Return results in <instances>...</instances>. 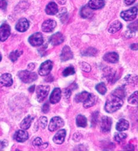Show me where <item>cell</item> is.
Returning a JSON list of instances; mask_svg holds the SVG:
<instances>
[{
    "instance_id": "e0dca14e",
    "label": "cell",
    "mask_w": 138,
    "mask_h": 151,
    "mask_svg": "<svg viewBox=\"0 0 138 151\" xmlns=\"http://www.w3.org/2000/svg\"><path fill=\"white\" fill-rule=\"evenodd\" d=\"M66 135V130L65 129H61L55 134V135L53 138V141L56 144L61 145L64 142Z\"/></svg>"
},
{
    "instance_id": "277c9868",
    "label": "cell",
    "mask_w": 138,
    "mask_h": 151,
    "mask_svg": "<svg viewBox=\"0 0 138 151\" xmlns=\"http://www.w3.org/2000/svg\"><path fill=\"white\" fill-rule=\"evenodd\" d=\"M53 63L52 61H51L50 60H47L45 62H43L39 69V75L43 77L47 76V75H48L51 72L53 68Z\"/></svg>"
},
{
    "instance_id": "f5cc1de1",
    "label": "cell",
    "mask_w": 138,
    "mask_h": 151,
    "mask_svg": "<svg viewBox=\"0 0 138 151\" xmlns=\"http://www.w3.org/2000/svg\"><path fill=\"white\" fill-rule=\"evenodd\" d=\"M58 1L60 4H64L66 3V0H58Z\"/></svg>"
},
{
    "instance_id": "ab89813d",
    "label": "cell",
    "mask_w": 138,
    "mask_h": 151,
    "mask_svg": "<svg viewBox=\"0 0 138 151\" xmlns=\"http://www.w3.org/2000/svg\"><path fill=\"white\" fill-rule=\"evenodd\" d=\"M129 30H130L133 32H136L137 30V20H136L135 22H133L131 24H130L128 27Z\"/></svg>"
},
{
    "instance_id": "b9f144b4",
    "label": "cell",
    "mask_w": 138,
    "mask_h": 151,
    "mask_svg": "<svg viewBox=\"0 0 138 151\" xmlns=\"http://www.w3.org/2000/svg\"><path fill=\"white\" fill-rule=\"evenodd\" d=\"M135 35V32H133L130 30H128L127 31H126L125 33H124V36L127 39H129V38H131L132 37H133Z\"/></svg>"
},
{
    "instance_id": "4fadbf2b",
    "label": "cell",
    "mask_w": 138,
    "mask_h": 151,
    "mask_svg": "<svg viewBox=\"0 0 138 151\" xmlns=\"http://www.w3.org/2000/svg\"><path fill=\"white\" fill-rule=\"evenodd\" d=\"M56 26V22L52 19H49L43 22L42 25V29L44 32H51Z\"/></svg>"
},
{
    "instance_id": "4dcf8cb0",
    "label": "cell",
    "mask_w": 138,
    "mask_h": 151,
    "mask_svg": "<svg viewBox=\"0 0 138 151\" xmlns=\"http://www.w3.org/2000/svg\"><path fill=\"white\" fill-rule=\"evenodd\" d=\"M23 53V51L22 50H16L15 51L12 52L10 55H9V58L10 59V60L14 62H16L18 58L22 55Z\"/></svg>"
},
{
    "instance_id": "d4e9b609",
    "label": "cell",
    "mask_w": 138,
    "mask_h": 151,
    "mask_svg": "<svg viewBox=\"0 0 138 151\" xmlns=\"http://www.w3.org/2000/svg\"><path fill=\"white\" fill-rule=\"evenodd\" d=\"M122 28V24L119 20H116L111 24L109 28V32L111 34H114L119 32Z\"/></svg>"
},
{
    "instance_id": "f546056e",
    "label": "cell",
    "mask_w": 138,
    "mask_h": 151,
    "mask_svg": "<svg viewBox=\"0 0 138 151\" xmlns=\"http://www.w3.org/2000/svg\"><path fill=\"white\" fill-rule=\"evenodd\" d=\"M33 145L35 147H39L40 149H45L47 147V143H43L40 137H36L33 142Z\"/></svg>"
},
{
    "instance_id": "8d00e7d4",
    "label": "cell",
    "mask_w": 138,
    "mask_h": 151,
    "mask_svg": "<svg viewBox=\"0 0 138 151\" xmlns=\"http://www.w3.org/2000/svg\"><path fill=\"white\" fill-rule=\"evenodd\" d=\"M80 68L84 72H90L91 70V66L90 65L85 62H81L80 63Z\"/></svg>"
},
{
    "instance_id": "7a4b0ae2",
    "label": "cell",
    "mask_w": 138,
    "mask_h": 151,
    "mask_svg": "<svg viewBox=\"0 0 138 151\" xmlns=\"http://www.w3.org/2000/svg\"><path fill=\"white\" fill-rule=\"evenodd\" d=\"M18 77L24 83H30L37 79V75L29 70H21L18 73Z\"/></svg>"
},
{
    "instance_id": "74e56055",
    "label": "cell",
    "mask_w": 138,
    "mask_h": 151,
    "mask_svg": "<svg viewBox=\"0 0 138 151\" xmlns=\"http://www.w3.org/2000/svg\"><path fill=\"white\" fill-rule=\"evenodd\" d=\"M124 79L126 81V82H127L128 83H134V81H137V75H130L126 76V77Z\"/></svg>"
},
{
    "instance_id": "f1b7e54d",
    "label": "cell",
    "mask_w": 138,
    "mask_h": 151,
    "mask_svg": "<svg viewBox=\"0 0 138 151\" xmlns=\"http://www.w3.org/2000/svg\"><path fill=\"white\" fill-rule=\"evenodd\" d=\"M111 95L117 96L122 99H124L126 97V91L123 87H120L117 88L115 90L113 91Z\"/></svg>"
},
{
    "instance_id": "d6986e66",
    "label": "cell",
    "mask_w": 138,
    "mask_h": 151,
    "mask_svg": "<svg viewBox=\"0 0 138 151\" xmlns=\"http://www.w3.org/2000/svg\"><path fill=\"white\" fill-rule=\"evenodd\" d=\"M103 59L109 63H115L119 61V56L116 52H109L104 55Z\"/></svg>"
},
{
    "instance_id": "60d3db41",
    "label": "cell",
    "mask_w": 138,
    "mask_h": 151,
    "mask_svg": "<svg viewBox=\"0 0 138 151\" xmlns=\"http://www.w3.org/2000/svg\"><path fill=\"white\" fill-rule=\"evenodd\" d=\"M98 116V113L96 111L93 114L92 116V120H91V124L92 125H95L97 122V119Z\"/></svg>"
},
{
    "instance_id": "7c38bea8",
    "label": "cell",
    "mask_w": 138,
    "mask_h": 151,
    "mask_svg": "<svg viewBox=\"0 0 138 151\" xmlns=\"http://www.w3.org/2000/svg\"><path fill=\"white\" fill-rule=\"evenodd\" d=\"M13 83L12 75L10 73H4L0 77V86L3 87H10Z\"/></svg>"
},
{
    "instance_id": "603a6c76",
    "label": "cell",
    "mask_w": 138,
    "mask_h": 151,
    "mask_svg": "<svg viewBox=\"0 0 138 151\" xmlns=\"http://www.w3.org/2000/svg\"><path fill=\"white\" fill-rule=\"evenodd\" d=\"M97 101V97L94 94H90L88 99L84 102V107L86 109H88L93 106Z\"/></svg>"
},
{
    "instance_id": "4316f807",
    "label": "cell",
    "mask_w": 138,
    "mask_h": 151,
    "mask_svg": "<svg viewBox=\"0 0 138 151\" xmlns=\"http://www.w3.org/2000/svg\"><path fill=\"white\" fill-rule=\"evenodd\" d=\"M76 124L78 127H86L87 125V119L84 116L79 114L76 119Z\"/></svg>"
},
{
    "instance_id": "816d5d0a",
    "label": "cell",
    "mask_w": 138,
    "mask_h": 151,
    "mask_svg": "<svg viewBox=\"0 0 138 151\" xmlns=\"http://www.w3.org/2000/svg\"><path fill=\"white\" fill-rule=\"evenodd\" d=\"M34 90H35V86H31V87L29 88V91L30 93L34 92Z\"/></svg>"
},
{
    "instance_id": "681fc988",
    "label": "cell",
    "mask_w": 138,
    "mask_h": 151,
    "mask_svg": "<svg viewBox=\"0 0 138 151\" xmlns=\"http://www.w3.org/2000/svg\"><path fill=\"white\" fill-rule=\"evenodd\" d=\"M34 67H35V65L34 63H30L29 65H28V70H30V71H32V70H33L34 69Z\"/></svg>"
},
{
    "instance_id": "ac0fdd59",
    "label": "cell",
    "mask_w": 138,
    "mask_h": 151,
    "mask_svg": "<svg viewBox=\"0 0 138 151\" xmlns=\"http://www.w3.org/2000/svg\"><path fill=\"white\" fill-rule=\"evenodd\" d=\"M28 138L29 134L24 130H19L17 131L14 135V139L19 142H24L26 141Z\"/></svg>"
},
{
    "instance_id": "ba28073f",
    "label": "cell",
    "mask_w": 138,
    "mask_h": 151,
    "mask_svg": "<svg viewBox=\"0 0 138 151\" xmlns=\"http://www.w3.org/2000/svg\"><path fill=\"white\" fill-rule=\"evenodd\" d=\"M29 42L33 46H39L43 44V35L40 32H37L31 35L29 38Z\"/></svg>"
},
{
    "instance_id": "9a60e30c",
    "label": "cell",
    "mask_w": 138,
    "mask_h": 151,
    "mask_svg": "<svg viewBox=\"0 0 138 151\" xmlns=\"http://www.w3.org/2000/svg\"><path fill=\"white\" fill-rule=\"evenodd\" d=\"M29 22L25 18H22L20 19L17 23L16 26V29L20 32H26L29 29Z\"/></svg>"
},
{
    "instance_id": "2e32d148",
    "label": "cell",
    "mask_w": 138,
    "mask_h": 151,
    "mask_svg": "<svg viewBox=\"0 0 138 151\" xmlns=\"http://www.w3.org/2000/svg\"><path fill=\"white\" fill-rule=\"evenodd\" d=\"M61 99V90L59 88H55L53 91L52 92L50 98H49V101L51 104H55L59 102Z\"/></svg>"
},
{
    "instance_id": "e575fe53",
    "label": "cell",
    "mask_w": 138,
    "mask_h": 151,
    "mask_svg": "<svg viewBox=\"0 0 138 151\" xmlns=\"http://www.w3.org/2000/svg\"><path fill=\"white\" fill-rule=\"evenodd\" d=\"M96 89L97 92L101 95H104L107 92V88L106 87V85L103 83H101L97 84L96 86Z\"/></svg>"
},
{
    "instance_id": "6da1fadb",
    "label": "cell",
    "mask_w": 138,
    "mask_h": 151,
    "mask_svg": "<svg viewBox=\"0 0 138 151\" xmlns=\"http://www.w3.org/2000/svg\"><path fill=\"white\" fill-rule=\"evenodd\" d=\"M123 104V99L110 95L106 102L104 110L109 113H113L119 110Z\"/></svg>"
},
{
    "instance_id": "3957f363",
    "label": "cell",
    "mask_w": 138,
    "mask_h": 151,
    "mask_svg": "<svg viewBox=\"0 0 138 151\" xmlns=\"http://www.w3.org/2000/svg\"><path fill=\"white\" fill-rule=\"evenodd\" d=\"M50 90L48 86H39L36 89V96L37 101L40 103L43 101L47 97Z\"/></svg>"
},
{
    "instance_id": "d590c367",
    "label": "cell",
    "mask_w": 138,
    "mask_h": 151,
    "mask_svg": "<svg viewBox=\"0 0 138 151\" xmlns=\"http://www.w3.org/2000/svg\"><path fill=\"white\" fill-rule=\"evenodd\" d=\"M127 137V134L126 133H116L114 136V140L118 142H123L124 140H125Z\"/></svg>"
},
{
    "instance_id": "1f68e13d",
    "label": "cell",
    "mask_w": 138,
    "mask_h": 151,
    "mask_svg": "<svg viewBox=\"0 0 138 151\" xmlns=\"http://www.w3.org/2000/svg\"><path fill=\"white\" fill-rule=\"evenodd\" d=\"M138 102V92L136 91L128 99V103L132 105H137Z\"/></svg>"
},
{
    "instance_id": "f35d334b",
    "label": "cell",
    "mask_w": 138,
    "mask_h": 151,
    "mask_svg": "<svg viewBox=\"0 0 138 151\" xmlns=\"http://www.w3.org/2000/svg\"><path fill=\"white\" fill-rule=\"evenodd\" d=\"M39 124L40 125V127L42 129H45L46 127V126H47V119L46 117L42 116L39 119Z\"/></svg>"
},
{
    "instance_id": "8fae6325",
    "label": "cell",
    "mask_w": 138,
    "mask_h": 151,
    "mask_svg": "<svg viewBox=\"0 0 138 151\" xmlns=\"http://www.w3.org/2000/svg\"><path fill=\"white\" fill-rule=\"evenodd\" d=\"M73 57H74V55L70 47L68 46H64L62 50V52L60 55V60L62 62H65L73 59Z\"/></svg>"
},
{
    "instance_id": "30bf717a",
    "label": "cell",
    "mask_w": 138,
    "mask_h": 151,
    "mask_svg": "<svg viewBox=\"0 0 138 151\" xmlns=\"http://www.w3.org/2000/svg\"><path fill=\"white\" fill-rule=\"evenodd\" d=\"M11 33L10 27L7 24H3L0 26V41H6Z\"/></svg>"
},
{
    "instance_id": "44dd1931",
    "label": "cell",
    "mask_w": 138,
    "mask_h": 151,
    "mask_svg": "<svg viewBox=\"0 0 138 151\" xmlns=\"http://www.w3.org/2000/svg\"><path fill=\"white\" fill-rule=\"evenodd\" d=\"M45 12L48 15H55L58 12V7L55 3L50 2L47 5L45 9Z\"/></svg>"
},
{
    "instance_id": "5bb4252c",
    "label": "cell",
    "mask_w": 138,
    "mask_h": 151,
    "mask_svg": "<svg viewBox=\"0 0 138 151\" xmlns=\"http://www.w3.org/2000/svg\"><path fill=\"white\" fill-rule=\"evenodd\" d=\"M64 41L63 35L60 33L57 32L52 35L49 38V42L53 46H57L60 45Z\"/></svg>"
},
{
    "instance_id": "5b68a950",
    "label": "cell",
    "mask_w": 138,
    "mask_h": 151,
    "mask_svg": "<svg viewBox=\"0 0 138 151\" xmlns=\"http://www.w3.org/2000/svg\"><path fill=\"white\" fill-rule=\"evenodd\" d=\"M137 14V8L134 7L126 11H123L120 13V17L125 21H132L134 20Z\"/></svg>"
},
{
    "instance_id": "f6af8a7d",
    "label": "cell",
    "mask_w": 138,
    "mask_h": 151,
    "mask_svg": "<svg viewBox=\"0 0 138 151\" xmlns=\"http://www.w3.org/2000/svg\"><path fill=\"white\" fill-rule=\"evenodd\" d=\"M64 95H65V97L66 98V99H69L71 96V90L70 89V88H66L65 90V91H64Z\"/></svg>"
},
{
    "instance_id": "c3c4849f",
    "label": "cell",
    "mask_w": 138,
    "mask_h": 151,
    "mask_svg": "<svg viewBox=\"0 0 138 151\" xmlns=\"http://www.w3.org/2000/svg\"><path fill=\"white\" fill-rule=\"evenodd\" d=\"M136 0H124V3L127 6H130L135 2Z\"/></svg>"
},
{
    "instance_id": "ee69618b",
    "label": "cell",
    "mask_w": 138,
    "mask_h": 151,
    "mask_svg": "<svg viewBox=\"0 0 138 151\" xmlns=\"http://www.w3.org/2000/svg\"><path fill=\"white\" fill-rule=\"evenodd\" d=\"M7 6V3L6 0H0V8L3 10H6Z\"/></svg>"
},
{
    "instance_id": "bcb514c9",
    "label": "cell",
    "mask_w": 138,
    "mask_h": 151,
    "mask_svg": "<svg viewBox=\"0 0 138 151\" xmlns=\"http://www.w3.org/2000/svg\"><path fill=\"white\" fill-rule=\"evenodd\" d=\"M124 150H134V146L132 144H128L126 146H124Z\"/></svg>"
},
{
    "instance_id": "52a82bcc",
    "label": "cell",
    "mask_w": 138,
    "mask_h": 151,
    "mask_svg": "<svg viewBox=\"0 0 138 151\" xmlns=\"http://www.w3.org/2000/svg\"><path fill=\"white\" fill-rule=\"evenodd\" d=\"M64 126V122L62 118L59 117H54L52 118L49 124V130L54 132Z\"/></svg>"
},
{
    "instance_id": "d6a6232c",
    "label": "cell",
    "mask_w": 138,
    "mask_h": 151,
    "mask_svg": "<svg viewBox=\"0 0 138 151\" xmlns=\"http://www.w3.org/2000/svg\"><path fill=\"white\" fill-rule=\"evenodd\" d=\"M97 54V50L94 47H89L85 50L82 55L86 56H94Z\"/></svg>"
},
{
    "instance_id": "7bdbcfd3",
    "label": "cell",
    "mask_w": 138,
    "mask_h": 151,
    "mask_svg": "<svg viewBox=\"0 0 138 151\" xmlns=\"http://www.w3.org/2000/svg\"><path fill=\"white\" fill-rule=\"evenodd\" d=\"M49 110H50V106L48 104V103H46L45 104H44L42 108V110L43 113H47L49 112Z\"/></svg>"
},
{
    "instance_id": "83f0119b",
    "label": "cell",
    "mask_w": 138,
    "mask_h": 151,
    "mask_svg": "<svg viewBox=\"0 0 138 151\" xmlns=\"http://www.w3.org/2000/svg\"><path fill=\"white\" fill-rule=\"evenodd\" d=\"M90 93L87 91H83L80 94L76 95L74 98V100L77 103H84L88 97Z\"/></svg>"
},
{
    "instance_id": "ffe728a7",
    "label": "cell",
    "mask_w": 138,
    "mask_h": 151,
    "mask_svg": "<svg viewBox=\"0 0 138 151\" xmlns=\"http://www.w3.org/2000/svg\"><path fill=\"white\" fill-rule=\"evenodd\" d=\"M105 5L104 0H90L88 7L92 10H98L102 9Z\"/></svg>"
},
{
    "instance_id": "cb8c5ba5",
    "label": "cell",
    "mask_w": 138,
    "mask_h": 151,
    "mask_svg": "<svg viewBox=\"0 0 138 151\" xmlns=\"http://www.w3.org/2000/svg\"><path fill=\"white\" fill-rule=\"evenodd\" d=\"M93 13L88 5L84 6L80 11V15L84 19H89L93 16Z\"/></svg>"
},
{
    "instance_id": "db71d44e",
    "label": "cell",
    "mask_w": 138,
    "mask_h": 151,
    "mask_svg": "<svg viewBox=\"0 0 138 151\" xmlns=\"http://www.w3.org/2000/svg\"><path fill=\"white\" fill-rule=\"evenodd\" d=\"M1 59H2V56H1V55L0 54V62H1Z\"/></svg>"
},
{
    "instance_id": "9c48e42d",
    "label": "cell",
    "mask_w": 138,
    "mask_h": 151,
    "mask_svg": "<svg viewBox=\"0 0 138 151\" xmlns=\"http://www.w3.org/2000/svg\"><path fill=\"white\" fill-rule=\"evenodd\" d=\"M112 119L108 116H103L101 120V130L103 133H109L112 126Z\"/></svg>"
},
{
    "instance_id": "484cf974",
    "label": "cell",
    "mask_w": 138,
    "mask_h": 151,
    "mask_svg": "<svg viewBox=\"0 0 138 151\" xmlns=\"http://www.w3.org/2000/svg\"><path fill=\"white\" fill-rule=\"evenodd\" d=\"M33 119H34V117H33L32 116L30 115L27 116L21 122L20 127L23 130H27L29 129Z\"/></svg>"
},
{
    "instance_id": "836d02e7",
    "label": "cell",
    "mask_w": 138,
    "mask_h": 151,
    "mask_svg": "<svg viewBox=\"0 0 138 151\" xmlns=\"http://www.w3.org/2000/svg\"><path fill=\"white\" fill-rule=\"evenodd\" d=\"M75 73V70L73 66H69L63 70L62 72V75L63 77H66L70 76V75H74Z\"/></svg>"
},
{
    "instance_id": "8992f818",
    "label": "cell",
    "mask_w": 138,
    "mask_h": 151,
    "mask_svg": "<svg viewBox=\"0 0 138 151\" xmlns=\"http://www.w3.org/2000/svg\"><path fill=\"white\" fill-rule=\"evenodd\" d=\"M104 77L110 83H114L118 80L116 72L112 68L109 67L106 68L104 70Z\"/></svg>"
},
{
    "instance_id": "f907efd6",
    "label": "cell",
    "mask_w": 138,
    "mask_h": 151,
    "mask_svg": "<svg viewBox=\"0 0 138 151\" xmlns=\"http://www.w3.org/2000/svg\"><path fill=\"white\" fill-rule=\"evenodd\" d=\"M130 48H131L132 50H137V43H133V44L131 45Z\"/></svg>"
},
{
    "instance_id": "7dc6e473",
    "label": "cell",
    "mask_w": 138,
    "mask_h": 151,
    "mask_svg": "<svg viewBox=\"0 0 138 151\" xmlns=\"http://www.w3.org/2000/svg\"><path fill=\"white\" fill-rule=\"evenodd\" d=\"M7 146V142L6 141H0V150Z\"/></svg>"
},
{
    "instance_id": "7402d4cb",
    "label": "cell",
    "mask_w": 138,
    "mask_h": 151,
    "mask_svg": "<svg viewBox=\"0 0 138 151\" xmlns=\"http://www.w3.org/2000/svg\"><path fill=\"white\" fill-rule=\"evenodd\" d=\"M129 127V123L127 120L121 119L119 120V122L116 124V129L117 131L123 132L126 130Z\"/></svg>"
}]
</instances>
